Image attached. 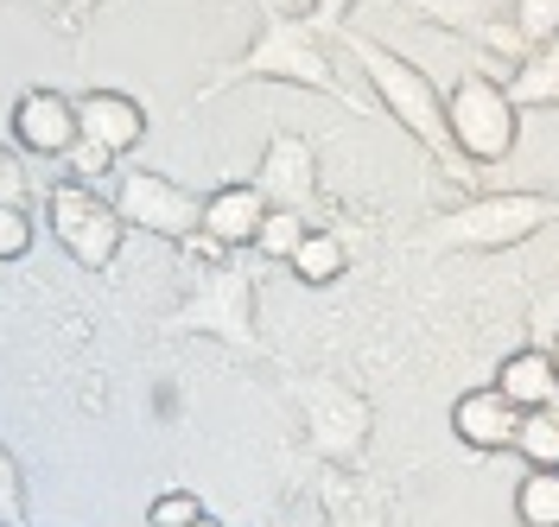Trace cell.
<instances>
[{"mask_svg": "<svg viewBox=\"0 0 559 527\" xmlns=\"http://www.w3.org/2000/svg\"><path fill=\"white\" fill-rule=\"evenodd\" d=\"M349 51H356V64L369 71V83H376V96L388 103V115H394L419 146H432V153H445V146H452V128H445V96L432 89V76L419 71V64H407L401 51L376 45V38L349 33Z\"/></svg>", "mask_w": 559, "mask_h": 527, "instance_id": "obj_1", "label": "cell"}, {"mask_svg": "<svg viewBox=\"0 0 559 527\" xmlns=\"http://www.w3.org/2000/svg\"><path fill=\"white\" fill-rule=\"evenodd\" d=\"M515 96L496 83V76L471 71L457 76V89L445 96V128H452V146L471 159V166H496V159H509L515 153V128H522V115H515Z\"/></svg>", "mask_w": 559, "mask_h": 527, "instance_id": "obj_2", "label": "cell"}, {"mask_svg": "<svg viewBox=\"0 0 559 527\" xmlns=\"http://www.w3.org/2000/svg\"><path fill=\"white\" fill-rule=\"evenodd\" d=\"M559 216L554 197H534V191H489V197H471L464 211H445V223L432 229V242L445 248H509L527 242L534 229H547Z\"/></svg>", "mask_w": 559, "mask_h": 527, "instance_id": "obj_3", "label": "cell"}, {"mask_svg": "<svg viewBox=\"0 0 559 527\" xmlns=\"http://www.w3.org/2000/svg\"><path fill=\"white\" fill-rule=\"evenodd\" d=\"M45 216H51V236L64 242V254L76 261V267H90V274H103L108 261L121 254V211L108 204V197H96L83 178H70V184H58L51 197H45Z\"/></svg>", "mask_w": 559, "mask_h": 527, "instance_id": "obj_4", "label": "cell"}, {"mask_svg": "<svg viewBox=\"0 0 559 527\" xmlns=\"http://www.w3.org/2000/svg\"><path fill=\"white\" fill-rule=\"evenodd\" d=\"M115 211H121V223H134L146 236H173V242H185V236L204 229V197H191L185 184H173V178H159V172L121 178Z\"/></svg>", "mask_w": 559, "mask_h": 527, "instance_id": "obj_5", "label": "cell"}, {"mask_svg": "<svg viewBox=\"0 0 559 527\" xmlns=\"http://www.w3.org/2000/svg\"><path fill=\"white\" fill-rule=\"evenodd\" d=\"M13 141L38 153V159H64L70 146L83 141V128H76V103L58 96V89H26L20 103H13Z\"/></svg>", "mask_w": 559, "mask_h": 527, "instance_id": "obj_6", "label": "cell"}, {"mask_svg": "<svg viewBox=\"0 0 559 527\" xmlns=\"http://www.w3.org/2000/svg\"><path fill=\"white\" fill-rule=\"evenodd\" d=\"M452 432L471 452H509L515 432H522V407H515L496 382L471 387V394H457V407H452Z\"/></svg>", "mask_w": 559, "mask_h": 527, "instance_id": "obj_7", "label": "cell"}, {"mask_svg": "<svg viewBox=\"0 0 559 527\" xmlns=\"http://www.w3.org/2000/svg\"><path fill=\"white\" fill-rule=\"evenodd\" d=\"M261 197L274 204V211H299L306 197L318 191V166H312V146L299 141V134H274L267 153H261Z\"/></svg>", "mask_w": 559, "mask_h": 527, "instance_id": "obj_8", "label": "cell"}, {"mask_svg": "<svg viewBox=\"0 0 559 527\" xmlns=\"http://www.w3.org/2000/svg\"><path fill=\"white\" fill-rule=\"evenodd\" d=\"M76 128H83V141L108 146L115 159L121 153H134L146 141V108L134 96H121V89H90L83 103H76Z\"/></svg>", "mask_w": 559, "mask_h": 527, "instance_id": "obj_9", "label": "cell"}, {"mask_svg": "<svg viewBox=\"0 0 559 527\" xmlns=\"http://www.w3.org/2000/svg\"><path fill=\"white\" fill-rule=\"evenodd\" d=\"M248 76H293V83H312V89H331L337 76L324 71V58H318V45L306 26H274L267 45H254L248 51Z\"/></svg>", "mask_w": 559, "mask_h": 527, "instance_id": "obj_10", "label": "cell"}, {"mask_svg": "<svg viewBox=\"0 0 559 527\" xmlns=\"http://www.w3.org/2000/svg\"><path fill=\"white\" fill-rule=\"evenodd\" d=\"M267 211H274V204L261 197V184H223V191L204 197V236L223 242V248H254Z\"/></svg>", "mask_w": 559, "mask_h": 527, "instance_id": "obj_11", "label": "cell"}, {"mask_svg": "<svg viewBox=\"0 0 559 527\" xmlns=\"http://www.w3.org/2000/svg\"><path fill=\"white\" fill-rule=\"evenodd\" d=\"M496 387H502L522 414H540V407L554 400V387H559V369L547 362V350H515L502 369H496Z\"/></svg>", "mask_w": 559, "mask_h": 527, "instance_id": "obj_12", "label": "cell"}, {"mask_svg": "<svg viewBox=\"0 0 559 527\" xmlns=\"http://www.w3.org/2000/svg\"><path fill=\"white\" fill-rule=\"evenodd\" d=\"M286 267H293V274H299L306 286H337L349 261H344V242H337L331 229H312V236L299 242V254H293Z\"/></svg>", "mask_w": 559, "mask_h": 527, "instance_id": "obj_13", "label": "cell"}, {"mask_svg": "<svg viewBox=\"0 0 559 527\" xmlns=\"http://www.w3.org/2000/svg\"><path fill=\"white\" fill-rule=\"evenodd\" d=\"M515 522L522 527H559V470H527L515 490Z\"/></svg>", "mask_w": 559, "mask_h": 527, "instance_id": "obj_14", "label": "cell"}, {"mask_svg": "<svg viewBox=\"0 0 559 527\" xmlns=\"http://www.w3.org/2000/svg\"><path fill=\"white\" fill-rule=\"evenodd\" d=\"M515 452L527 457V470H559V414H554V407H540V414H522Z\"/></svg>", "mask_w": 559, "mask_h": 527, "instance_id": "obj_15", "label": "cell"}, {"mask_svg": "<svg viewBox=\"0 0 559 527\" xmlns=\"http://www.w3.org/2000/svg\"><path fill=\"white\" fill-rule=\"evenodd\" d=\"M509 96H515V103H554V96H559V38H554V45H540L522 71H515Z\"/></svg>", "mask_w": 559, "mask_h": 527, "instance_id": "obj_16", "label": "cell"}, {"mask_svg": "<svg viewBox=\"0 0 559 527\" xmlns=\"http://www.w3.org/2000/svg\"><path fill=\"white\" fill-rule=\"evenodd\" d=\"M306 236H312V229H306V216H299V211H267L261 236H254V248H261L267 261H293Z\"/></svg>", "mask_w": 559, "mask_h": 527, "instance_id": "obj_17", "label": "cell"}, {"mask_svg": "<svg viewBox=\"0 0 559 527\" xmlns=\"http://www.w3.org/2000/svg\"><path fill=\"white\" fill-rule=\"evenodd\" d=\"M515 33L527 45H554L559 38V0H515Z\"/></svg>", "mask_w": 559, "mask_h": 527, "instance_id": "obj_18", "label": "cell"}, {"mask_svg": "<svg viewBox=\"0 0 559 527\" xmlns=\"http://www.w3.org/2000/svg\"><path fill=\"white\" fill-rule=\"evenodd\" d=\"M198 522H204V502L191 490H166L146 508V527H198Z\"/></svg>", "mask_w": 559, "mask_h": 527, "instance_id": "obj_19", "label": "cell"}, {"mask_svg": "<svg viewBox=\"0 0 559 527\" xmlns=\"http://www.w3.org/2000/svg\"><path fill=\"white\" fill-rule=\"evenodd\" d=\"M33 248V216L20 204H0V261H20Z\"/></svg>", "mask_w": 559, "mask_h": 527, "instance_id": "obj_20", "label": "cell"}, {"mask_svg": "<svg viewBox=\"0 0 559 527\" xmlns=\"http://www.w3.org/2000/svg\"><path fill=\"white\" fill-rule=\"evenodd\" d=\"M64 159H70V172L83 178V184H90V178H103L108 166H115V153H108V146H96V141H76Z\"/></svg>", "mask_w": 559, "mask_h": 527, "instance_id": "obj_21", "label": "cell"}, {"mask_svg": "<svg viewBox=\"0 0 559 527\" xmlns=\"http://www.w3.org/2000/svg\"><path fill=\"white\" fill-rule=\"evenodd\" d=\"M0 522L20 527V470H13V457L0 452Z\"/></svg>", "mask_w": 559, "mask_h": 527, "instance_id": "obj_22", "label": "cell"}, {"mask_svg": "<svg viewBox=\"0 0 559 527\" xmlns=\"http://www.w3.org/2000/svg\"><path fill=\"white\" fill-rule=\"evenodd\" d=\"M20 197H26V172H20L13 153L0 146V204H20Z\"/></svg>", "mask_w": 559, "mask_h": 527, "instance_id": "obj_23", "label": "cell"}, {"mask_svg": "<svg viewBox=\"0 0 559 527\" xmlns=\"http://www.w3.org/2000/svg\"><path fill=\"white\" fill-rule=\"evenodd\" d=\"M349 7H356V0H312V13L324 20V26H337V20H344Z\"/></svg>", "mask_w": 559, "mask_h": 527, "instance_id": "obj_24", "label": "cell"}, {"mask_svg": "<svg viewBox=\"0 0 559 527\" xmlns=\"http://www.w3.org/2000/svg\"><path fill=\"white\" fill-rule=\"evenodd\" d=\"M547 362H554V369H559V331H554V344H547Z\"/></svg>", "mask_w": 559, "mask_h": 527, "instance_id": "obj_25", "label": "cell"}, {"mask_svg": "<svg viewBox=\"0 0 559 527\" xmlns=\"http://www.w3.org/2000/svg\"><path fill=\"white\" fill-rule=\"evenodd\" d=\"M547 407H554V414H559V387H554V400H547Z\"/></svg>", "mask_w": 559, "mask_h": 527, "instance_id": "obj_26", "label": "cell"}, {"mask_svg": "<svg viewBox=\"0 0 559 527\" xmlns=\"http://www.w3.org/2000/svg\"><path fill=\"white\" fill-rule=\"evenodd\" d=\"M198 527H210V522H198Z\"/></svg>", "mask_w": 559, "mask_h": 527, "instance_id": "obj_27", "label": "cell"}]
</instances>
